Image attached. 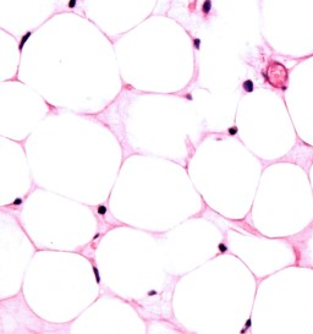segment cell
I'll list each match as a JSON object with an SVG mask.
<instances>
[{"label":"cell","mask_w":313,"mask_h":334,"mask_svg":"<svg viewBox=\"0 0 313 334\" xmlns=\"http://www.w3.org/2000/svg\"><path fill=\"white\" fill-rule=\"evenodd\" d=\"M251 326H252V319H251V317H250V318H248V319L246 321V324H245V327H243V328L241 329V332H240V333H241V334H245V333L247 332V329L250 328Z\"/></svg>","instance_id":"7"},{"label":"cell","mask_w":313,"mask_h":334,"mask_svg":"<svg viewBox=\"0 0 313 334\" xmlns=\"http://www.w3.org/2000/svg\"><path fill=\"white\" fill-rule=\"evenodd\" d=\"M218 250H219V253H225V252H228V246L225 245L224 242H220L218 245Z\"/></svg>","instance_id":"8"},{"label":"cell","mask_w":313,"mask_h":334,"mask_svg":"<svg viewBox=\"0 0 313 334\" xmlns=\"http://www.w3.org/2000/svg\"><path fill=\"white\" fill-rule=\"evenodd\" d=\"M186 98H187L188 100H192V95H191V94H187V95H186Z\"/></svg>","instance_id":"14"},{"label":"cell","mask_w":313,"mask_h":334,"mask_svg":"<svg viewBox=\"0 0 313 334\" xmlns=\"http://www.w3.org/2000/svg\"><path fill=\"white\" fill-rule=\"evenodd\" d=\"M93 273H94V278L97 284H100V274H99V271H98V268L95 266H93Z\"/></svg>","instance_id":"6"},{"label":"cell","mask_w":313,"mask_h":334,"mask_svg":"<svg viewBox=\"0 0 313 334\" xmlns=\"http://www.w3.org/2000/svg\"><path fill=\"white\" fill-rule=\"evenodd\" d=\"M31 36H32V32H31V31L26 32V33L22 36V38H21V40H20V44H18V51H20V53L23 50V47H25V44L27 43V40L29 39Z\"/></svg>","instance_id":"2"},{"label":"cell","mask_w":313,"mask_h":334,"mask_svg":"<svg viewBox=\"0 0 313 334\" xmlns=\"http://www.w3.org/2000/svg\"><path fill=\"white\" fill-rule=\"evenodd\" d=\"M158 294V291L156 290H151V291H148V296H154Z\"/></svg>","instance_id":"12"},{"label":"cell","mask_w":313,"mask_h":334,"mask_svg":"<svg viewBox=\"0 0 313 334\" xmlns=\"http://www.w3.org/2000/svg\"><path fill=\"white\" fill-rule=\"evenodd\" d=\"M237 132H239V128H237V126H231V127L228 128V135H229V136H231V137L236 136V135H237Z\"/></svg>","instance_id":"5"},{"label":"cell","mask_w":313,"mask_h":334,"mask_svg":"<svg viewBox=\"0 0 313 334\" xmlns=\"http://www.w3.org/2000/svg\"><path fill=\"white\" fill-rule=\"evenodd\" d=\"M20 204H22V198H20V197H17L16 200L12 202V206H20Z\"/></svg>","instance_id":"11"},{"label":"cell","mask_w":313,"mask_h":334,"mask_svg":"<svg viewBox=\"0 0 313 334\" xmlns=\"http://www.w3.org/2000/svg\"><path fill=\"white\" fill-rule=\"evenodd\" d=\"M212 10V0H204L202 4V12L204 15H208Z\"/></svg>","instance_id":"3"},{"label":"cell","mask_w":313,"mask_h":334,"mask_svg":"<svg viewBox=\"0 0 313 334\" xmlns=\"http://www.w3.org/2000/svg\"><path fill=\"white\" fill-rule=\"evenodd\" d=\"M97 212H98L99 216H105L106 212H108V208H106L105 204H99L97 207Z\"/></svg>","instance_id":"4"},{"label":"cell","mask_w":313,"mask_h":334,"mask_svg":"<svg viewBox=\"0 0 313 334\" xmlns=\"http://www.w3.org/2000/svg\"><path fill=\"white\" fill-rule=\"evenodd\" d=\"M242 88H243V91L247 92V93H252V92L254 91V83H253V81H252V80L243 81V82H242Z\"/></svg>","instance_id":"1"},{"label":"cell","mask_w":313,"mask_h":334,"mask_svg":"<svg viewBox=\"0 0 313 334\" xmlns=\"http://www.w3.org/2000/svg\"><path fill=\"white\" fill-rule=\"evenodd\" d=\"M193 47L196 50L201 49V39L199 38H193Z\"/></svg>","instance_id":"9"},{"label":"cell","mask_w":313,"mask_h":334,"mask_svg":"<svg viewBox=\"0 0 313 334\" xmlns=\"http://www.w3.org/2000/svg\"><path fill=\"white\" fill-rule=\"evenodd\" d=\"M99 236H100V234H99V233H97V234H95V235H94V238H93V240H95V239H98V238H99Z\"/></svg>","instance_id":"13"},{"label":"cell","mask_w":313,"mask_h":334,"mask_svg":"<svg viewBox=\"0 0 313 334\" xmlns=\"http://www.w3.org/2000/svg\"><path fill=\"white\" fill-rule=\"evenodd\" d=\"M76 4H77V0H69L67 7H69V9H75V7H76Z\"/></svg>","instance_id":"10"}]
</instances>
